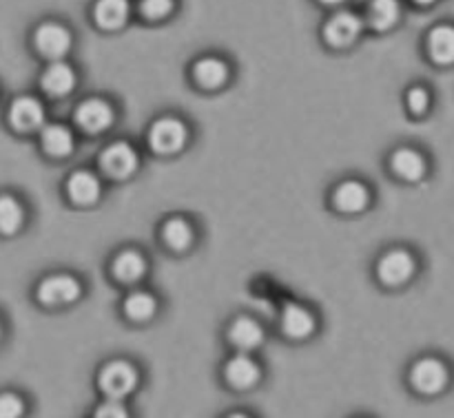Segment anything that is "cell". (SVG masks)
<instances>
[{
  "label": "cell",
  "mask_w": 454,
  "mask_h": 418,
  "mask_svg": "<svg viewBox=\"0 0 454 418\" xmlns=\"http://www.w3.org/2000/svg\"><path fill=\"white\" fill-rule=\"evenodd\" d=\"M80 295H82V286L71 275H49L38 283V290H35L40 304L51 306V308L74 304L80 299Z\"/></svg>",
  "instance_id": "obj_9"
},
{
  "label": "cell",
  "mask_w": 454,
  "mask_h": 418,
  "mask_svg": "<svg viewBox=\"0 0 454 418\" xmlns=\"http://www.w3.org/2000/svg\"><path fill=\"white\" fill-rule=\"evenodd\" d=\"M162 242L171 251H186L193 244V228L182 217H171L162 226Z\"/></svg>",
  "instance_id": "obj_24"
},
{
  "label": "cell",
  "mask_w": 454,
  "mask_h": 418,
  "mask_svg": "<svg viewBox=\"0 0 454 418\" xmlns=\"http://www.w3.org/2000/svg\"><path fill=\"white\" fill-rule=\"evenodd\" d=\"M71 44H74V35L67 25L58 20H44L35 27L34 31V47L40 56L49 58V60H60L69 53Z\"/></svg>",
  "instance_id": "obj_7"
},
{
  "label": "cell",
  "mask_w": 454,
  "mask_h": 418,
  "mask_svg": "<svg viewBox=\"0 0 454 418\" xmlns=\"http://www.w3.org/2000/svg\"><path fill=\"white\" fill-rule=\"evenodd\" d=\"M137 381H140V375L127 361H109L98 375V385L102 392L109 399H120V401L137 388Z\"/></svg>",
  "instance_id": "obj_8"
},
{
  "label": "cell",
  "mask_w": 454,
  "mask_h": 418,
  "mask_svg": "<svg viewBox=\"0 0 454 418\" xmlns=\"http://www.w3.org/2000/svg\"><path fill=\"white\" fill-rule=\"evenodd\" d=\"M371 204V190L364 182L346 180L333 193V206L341 213H362Z\"/></svg>",
  "instance_id": "obj_15"
},
{
  "label": "cell",
  "mask_w": 454,
  "mask_h": 418,
  "mask_svg": "<svg viewBox=\"0 0 454 418\" xmlns=\"http://www.w3.org/2000/svg\"><path fill=\"white\" fill-rule=\"evenodd\" d=\"M406 3L411 4V7L419 9V12H430V9L439 7V4H442L443 0H406Z\"/></svg>",
  "instance_id": "obj_31"
},
{
  "label": "cell",
  "mask_w": 454,
  "mask_h": 418,
  "mask_svg": "<svg viewBox=\"0 0 454 418\" xmlns=\"http://www.w3.org/2000/svg\"><path fill=\"white\" fill-rule=\"evenodd\" d=\"M74 120L80 131L89 133V135H96V133L106 131L114 124L115 113L114 106L106 100H102V97H89V100L80 102L75 106Z\"/></svg>",
  "instance_id": "obj_11"
},
{
  "label": "cell",
  "mask_w": 454,
  "mask_h": 418,
  "mask_svg": "<svg viewBox=\"0 0 454 418\" xmlns=\"http://www.w3.org/2000/svg\"><path fill=\"white\" fill-rule=\"evenodd\" d=\"M133 13L131 0H96L91 7V18L96 27L105 31L122 29Z\"/></svg>",
  "instance_id": "obj_14"
},
{
  "label": "cell",
  "mask_w": 454,
  "mask_h": 418,
  "mask_svg": "<svg viewBox=\"0 0 454 418\" xmlns=\"http://www.w3.org/2000/svg\"><path fill=\"white\" fill-rule=\"evenodd\" d=\"M96 416H105V418H124L129 416L127 407L120 403V399H109V401H105L102 406L96 407Z\"/></svg>",
  "instance_id": "obj_30"
},
{
  "label": "cell",
  "mask_w": 454,
  "mask_h": 418,
  "mask_svg": "<svg viewBox=\"0 0 454 418\" xmlns=\"http://www.w3.org/2000/svg\"><path fill=\"white\" fill-rule=\"evenodd\" d=\"M421 270V261L411 248L393 246L377 261V279L386 288H403L415 282Z\"/></svg>",
  "instance_id": "obj_2"
},
{
  "label": "cell",
  "mask_w": 454,
  "mask_h": 418,
  "mask_svg": "<svg viewBox=\"0 0 454 418\" xmlns=\"http://www.w3.org/2000/svg\"><path fill=\"white\" fill-rule=\"evenodd\" d=\"M315 326H317V321H315V317L304 308V306H284L282 317H279V328H282V332L288 339H309L315 332Z\"/></svg>",
  "instance_id": "obj_16"
},
{
  "label": "cell",
  "mask_w": 454,
  "mask_h": 418,
  "mask_svg": "<svg viewBox=\"0 0 454 418\" xmlns=\"http://www.w3.org/2000/svg\"><path fill=\"white\" fill-rule=\"evenodd\" d=\"M176 12V0H137V13L149 22L167 20Z\"/></svg>",
  "instance_id": "obj_28"
},
{
  "label": "cell",
  "mask_w": 454,
  "mask_h": 418,
  "mask_svg": "<svg viewBox=\"0 0 454 418\" xmlns=\"http://www.w3.org/2000/svg\"><path fill=\"white\" fill-rule=\"evenodd\" d=\"M193 80L202 89H220L229 80V65L222 58H200L193 65Z\"/></svg>",
  "instance_id": "obj_20"
},
{
  "label": "cell",
  "mask_w": 454,
  "mask_h": 418,
  "mask_svg": "<svg viewBox=\"0 0 454 418\" xmlns=\"http://www.w3.org/2000/svg\"><path fill=\"white\" fill-rule=\"evenodd\" d=\"M403 104H406V111L412 115V118H426L434 106L433 89L424 82L412 84V87L406 89Z\"/></svg>",
  "instance_id": "obj_25"
},
{
  "label": "cell",
  "mask_w": 454,
  "mask_h": 418,
  "mask_svg": "<svg viewBox=\"0 0 454 418\" xmlns=\"http://www.w3.org/2000/svg\"><path fill=\"white\" fill-rule=\"evenodd\" d=\"M100 180L91 171H75L67 180V195L78 206H91L100 197Z\"/></svg>",
  "instance_id": "obj_18"
},
{
  "label": "cell",
  "mask_w": 454,
  "mask_h": 418,
  "mask_svg": "<svg viewBox=\"0 0 454 418\" xmlns=\"http://www.w3.org/2000/svg\"><path fill=\"white\" fill-rule=\"evenodd\" d=\"M186 140H189V128L176 115H164L149 128V146L160 155L180 153Z\"/></svg>",
  "instance_id": "obj_6"
},
{
  "label": "cell",
  "mask_w": 454,
  "mask_h": 418,
  "mask_svg": "<svg viewBox=\"0 0 454 418\" xmlns=\"http://www.w3.org/2000/svg\"><path fill=\"white\" fill-rule=\"evenodd\" d=\"M100 168L105 171V175H109L111 180H127L133 173L137 171V158L136 149H133L129 142H111L105 151L100 153Z\"/></svg>",
  "instance_id": "obj_10"
},
{
  "label": "cell",
  "mask_w": 454,
  "mask_h": 418,
  "mask_svg": "<svg viewBox=\"0 0 454 418\" xmlns=\"http://www.w3.org/2000/svg\"><path fill=\"white\" fill-rule=\"evenodd\" d=\"M426 60L437 69H454V20H437L421 38Z\"/></svg>",
  "instance_id": "obj_4"
},
{
  "label": "cell",
  "mask_w": 454,
  "mask_h": 418,
  "mask_svg": "<svg viewBox=\"0 0 454 418\" xmlns=\"http://www.w3.org/2000/svg\"><path fill=\"white\" fill-rule=\"evenodd\" d=\"M319 4H324V7H333V9H337V7H341V4L346 3V0H317Z\"/></svg>",
  "instance_id": "obj_32"
},
{
  "label": "cell",
  "mask_w": 454,
  "mask_h": 418,
  "mask_svg": "<svg viewBox=\"0 0 454 418\" xmlns=\"http://www.w3.org/2000/svg\"><path fill=\"white\" fill-rule=\"evenodd\" d=\"M44 122V106L38 97L20 96L9 106V124L16 131L29 133L43 127Z\"/></svg>",
  "instance_id": "obj_13"
},
{
  "label": "cell",
  "mask_w": 454,
  "mask_h": 418,
  "mask_svg": "<svg viewBox=\"0 0 454 418\" xmlns=\"http://www.w3.org/2000/svg\"><path fill=\"white\" fill-rule=\"evenodd\" d=\"M25 412V403L18 394L3 392L0 394V418H16Z\"/></svg>",
  "instance_id": "obj_29"
},
{
  "label": "cell",
  "mask_w": 454,
  "mask_h": 418,
  "mask_svg": "<svg viewBox=\"0 0 454 418\" xmlns=\"http://www.w3.org/2000/svg\"><path fill=\"white\" fill-rule=\"evenodd\" d=\"M260 366L248 354L239 352L231 357L224 366V379L231 388L248 390L260 381Z\"/></svg>",
  "instance_id": "obj_17"
},
{
  "label": "cell",
  "mask_w": 454,
  "mask_h": 418,
  "mask_svg": "<svg viewBox=\"0 0 454 418\" xmlns=\"http://www.w3.org/2000/svg\"><path fill=\"white\" fill-rule=\"evenodd\" d=\"M403 13H406L403 0H368L364 20H366V29L386 34L402 25Z\"/></svg>",
  "instance_id": "obj_12"
},
{
  "label": "cell",
  "mask_w": 454,
  "mask_h": 418,
  "mask_svg": "<svg viewBox=\"0 0 454 418\" xmlns=\"http://www.w3.org/2000/svg\"><path fill=\"white\" fill-rule=\"evenodd\" d=\"M111 270H114V277L118 279V282L136 283L145 277L146 259L142 257L140 251L127 248V251H120L118 255H115Z\"/></svg>",
  "instance_id": "obj_21"
},
{
  "label": "cell",
  "mask_w": 454,
  "mask_h": 418,
  "mask_svg": "<svg viewBox=\"0 0 454 418\" xmlns=\"http://www.w3.org/2000/svg\"><path fill=\"white\" fill-rule=\"evenodd\" d=\"M229 341L239 348L242 352L247 350H255L264 341V330L260 323L251 317H238L229 328Z\"/></svg>",
  "instance_id": "obj_22"
},
{
  "label": "cell",
  "mask_w": 454,
  "mask_h": 418,
  "mask_svg": "<svg viewBox=\"0 0 454 418\" xmlns=\"http://www.w3.org/2000/svg\"><path fill=\"white\" fill-rule=\"evenodd\" d=\"M25 221V211L13 195H0V233L13 235Z\"/></svg>",
  "instance_id": "obj_27"
},
{
  "label": "cell",
  "mask_w": 454,
  "mask_h": 418,
  "mask_svg": "<svg viewBox=\"0 0 454 418\" xmlns=\"http://www.w3.org/2000/svg\"><path fill=\"white\" fill-rule=\"evenodd\" d=\"M40 87H43V91L49 93V96H67V93L75 87L74 66L60 60L51 62V65L44 69L43 78H40Z\"/></svg>",
  "instance_id": "obj_19"
},
{
  "label": "cell",
  "mask_w": 454,
  "mask_h": 418,
  "mask_svg": "<svg viewBox=\"0 0 454 418\" xmlns=\"http://www.w3.org/2000/svg\"><path fill=\"white\" fill-rule=\"evenodd\" d=\"M43 149L53 158H65L74 151V133L65 124H47L40 133Z\"/></svg>",
  "instance_id": "obj_23"
},
{
  "label": "cell",
  "mask_w": 454,
  "mask_h": 418,
  "mask_svg": "<svg viewBox=\"0 0 454 418\" xmlns=\"http://www.w3.org/2000/svg\"><path fill=\"white\" fill-rule=\"evenodd\" d=\"M406 381L417 397L439 399L452 390L454 366L452 361L437 352L421 354L408 368Z\"/></svg>",
  "instance_id": "obj_1"
},
{
  "label": "cell",
  "mask_w": 454,
  "mask_h": 418,
  "mask_svg": "<svg viewBox=\"0 0 454 418\" xmlns=\"http://www.w3.org/2000/svg\"><path fill=\"white\" fill-rule=\"evenodd\" d=\"M366 31V20L353 9H335L322 27V38L328 47L346 49L357 43Z\"/></svg>",
  "instance_id": "obj_3"
},
{
  "label": "cell",
  "mask_w": 454,
  "mask_h": 418,
  "mask_svg": "<svg viewBox=\"0 0 454 418\" xmlns=\"http://www.w3.org/2000/svg\"><path fill=\"white\" fill-rule=\"evenodd\" d=\"M388 168L399 182L403 184H421L428 180L430 171V158L421 149L411 144L397 146L388 158Z\"/></svg>",
  "instance_id": "obj_5"
},
{
  "label": "cell",
  "mask_w": 454,
  "mask_h": 418,
  "mask_svg": "<svg viewBox=\"0 0 454 418\" xmlns=\"http://www.w3.org/2000/svg\"><path fill=\"white\" fill-rule=\"evenodd\" d=\"M122 310L131 321H149L155 314V310H158V301H155V297H151L149 292L136 290L124 299Z\"/></svg>",
  "instance_id": "obj_26"
}]
</instances>
